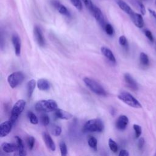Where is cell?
I'll list each match as a JSON object with an SVG mask.
<instances>
[{
    "instance_id": "obj_20",
    "label": "cell",
    "mask_w": 156,
    "mask_h": 156,
    "mask_svg": "<svg viewBox=\"0 0 156 156\" xmlns=\"http://www.w3.org/2000/svg\"><path fill=\"white\" fill-rule=\"evenodd\" d=\"M116 3L119 7V8L122 10L124 12L127 13L129 16L131 15L134 12L132 10V9L130 7V6L126 4L124 1L122 0H116Z\"/></svg>"
},
{
    "instance_id": "obj_8",
    "label": "cell",
    "mask_w": 156,
    "mask_h": 156,
    "mask_svg": "<svg viewBox=\"0 0 156 156\" xmlns=\"http://www.w3.org/2000/svg\"><path fill=\"white\" fill-rule=\"evenodd\" d=\"M13 124L10 120L4 121L0 124L1 137H4L7 136L11 132Z\"/></svg>"
},
{
    "instance_id": "obj_24",
    "label": "cell",
    "mask_w": 156,
    "mask_h": 156,
    "mask_svg": "<svg viewBox=\"0 0 156 156\" xmlns=\"http://www.w3.org/2000/svg\"><path fill=\"white\" fill-rule=\"evenodd\" d=\"M88 144L89 146L94 151H97L98 141L94 136H90L88 140Z\"/></svg>"
},
{
    "instance_id": "obj_1",
    "label": "cell",
    "mask_w": 156,
    "mask_h": 156,
    "mask_svg": "<svg viewBox=\"0 0 156 156\" xmlns=\"http://www.w3.org/2000/svg\"><path fill=\"white\" fill-rule=\"evenodd\" d=\"M35 108L37 112L47 113L55 111L58 108V105L53 99L40 100L35 104Z\"/></svg>"
},
{
    "instance_id": "obj_16",
    "label": "cell",
    "mask_w": 156,
    "mask_h": 156,
    "mask_svg": "<svg viewBox=\"0 0 156 156\" xmlns=\"http://www.w3.org/2000/svg\"><path fill=\"white\" fill-rule=\"evenodd\" d=\"M51 4L61 14L66 15V16L69 15V13L68 10H67V9L66 8V7L64 6L63 5L61 4L58 1L52 0L51 1Z\"/></svg>"
},
{
    "instance_id": "obj_21",
    "label": "cell",
    "mask_w": 156,
    "mask_h": 156,
    "mask_svg": "<svg viewBox=\"0 0 156 156\" xmlns=\"http://www.w3.org/2000/svg\"><path fill=\"white\" fill-rule=\"evenodd\" d=\"M37 87L40 90L46 91L50 88V83L49 81L45 79H40L37 81Z\"/></svg>"
},
{
    "instance_id": "obj_38",
    "label": "cell",
    "mask_w": 156,
    "mask_h": 156,
    "mask_svg": "<svg viewBox=\"0 0 156 156\" xmlns=\"http://www.w3.org/2000/svg\"><path fill=\"white\" fill-rule=\"evenodd\" d=\"M144 144V139L143 138H140L138 141V147L139 149L141 150Z\"/></svg>"
},
{
    "instance_id": "obj_43",
    "label": "cell",
    "mask_w": 156,
    "mask_h": 156,
    "mask_svg": "<svg viewBox=\"0 0 156 156\" xmlns=\"http://www.w3.org/2000/svg\"><path fill=\"white\" fill-rule=\"evenodd\" d=\"M155 155H156V154H155Z\"/></svg>"
},
{
    "instance_id": "obj_41",
    "label": "cell",
    "mask_w": 156,
    "mask_h": 156,
    "mask_svg": "<svg viewBox=\"0 0 156 156\" xmlns=\"http://www.w3.org/2000/svg\"><path fill=\"white\" fill-rule=\"evenodd\" d=\"M155 48H156V41H155Z\"/></svg>"
},
{
    "instance_id": "obj_17",
    "label": "cell",
    "mask_w": 156,
    "mask_h": 156,
    "mask_svg": "<svg viewBox=\"0 0 156 156\" xmlns=\"http://www.w3.org/2000/svg\"><path fill=\"white\" fill-rule=\"evenodd\" d=\"M54 112V115L56 116V118L59 119H69L73 116V115L69 112H66L62 109L57 108Z\"/></svg>"
},
{
    "instance_id": "obj_35",
    "label": "cell",
    "mask_w": 156,
    "mask_h": 156,
    "mask_svg": "<svg viewBox=\"0 0 156 156\" xmlns=\"http://www.w3.org/2000/svg\"><path fill=\"white\" fill-rule=\"evenodd\" d=\"M71 4L79 10H81L82 9V4L80 0H70Z\"/></svg>"
},
{
    "instance_id": "obj_37",
    "label": "cell",
    "mask_w": 156,
    "mask_h": 156,
    "mask_svg": "<svg viewBox=\"0 0 156 156\" xmlns=\"http://www.w3.org/2000/svg\"><path fill=\"white\" fill-rule=\"evenodd\" d=\"M144 34L146 36V37L149 39V40L151 42H154V37L152 35V32L149 30H144Z\"/></svg>"
},
{
    "instance_id": "obj_36",
    "label": "cell",
    "mask_w": 156,
    "mask_h": 156,
    "mask_svg": "<svg viewBox=\"0 0 156 156\" xmlns=\"http://www.w3.org/2000/svg\"><path fill=\"white\" fill-rule=\"evenodd\" d=\"M84 2V4L85 5L86 7L90 10L91 11V9H93V7H94V4H93L91 0H82Z\"/></svg>"
},
{
    "instance_id": "obj_32",
    "label": "cell",
    "mask_w": 156,
    "mask_h": 156,
    "mask_svg": "<svg viewBox=\"0 0 156 156\" xmlns=\"http://www.w3.org/2000/svg\"><path fill=\"white\" fill-rule=\"evenodd\" d=\"M133 128L134 129L135 131V138H139L141 134V127L140 126L138 125V124H133Z\"/></svg>"
},
{
    "instance_id": "obj_28",
    "label": "cell",
    "mask_w": 156,
    "mask_h": 156,
    "mask_svg": "<svg viewBox=\"0 0 156 156\" xmlns=\"http://www.w3.org/2000/svg\"><path fill=\"white\" fill-rule=\"evenodd\" d=\"M28 117L30 123L33 124H37L38 123V119L37 116L32 112H28Z\"/></svg>"
},
{
    "instance_id": "obj_2",
    "label": "cell",
    "mask_w": 156,
    "mask_h": 156,
    "mask_svg": "<svg viewBox=\"0 0 156 156\" xmlns=\"http://www.w3.org/2000/svg\"><path fill=\"white\" fill-rule=\"evenodd\" d=\"M104 126L103 122L99 118H94L86 122L83 127L84 132H101L103 131Z\"/></svg>"
},
{
    "instance_id": "obj_5",
    "label": "cell",
    "mask_w": 156,
    "mask_h": 156,
    "mask_svg": "<svg viewBox=\"0 0 156 156\" xmlns=\"http://www.w3.org/2000/svg\"><path fill=\"white\" fill-rule=\"evenodd\" d=\"M26 106V102L23 99H20L18 101L16 102V103L14 104V105L12 107L10 117L9 120L14 124L17 119L18 118L19 116L21 115V113L24 110Z\"/></svg>"
},
{
    "instance_id": "obj_7",
    "label": "cell",
    "mask_w": 156,
    "mask_h": 156,
    "mask_svg": "<svg viewBox=\"0 0 156 156\" xmlns=\"http://www.w3.org/2000/svg\"><path fill=\"white\" fill-rule=\"evenodd\" d=\"M90 12H91V13L95 18L96 20L100 24V26L102 28H104L106 23L105 22V19H104V15H103L101 10H100V9H99L96 5H94V7H93V9H91V10Z\"/></svg>"
},
{
    "instance_id": "obj_40",
    "label": "cell",
    "mask_w": 156,
    "mask_h": 156,
    "mask_svg": "<svg viewBox=\"0 0 156 156\" xmlns=\"http://www.w3.org/2000/svg\"><path fill=\"white\" fill-rule=\"evenodd\" d=\"M148 10H149V12L151 14V16L155 20V21L156 22V12L154 10H151L150 9H149Z\"/></svg>"
},
{
    "instance_id": "obj_33",
    "label": "cell",
    "mask_w": 156,
    "mask_h": 156,
    "mask_svg": "<svg viewBox=\"0 0 156 156\" xmlns=\"http://www.w3.org/2000/svg\"><path fill=\"white\" fill-rule=\"evenodd\" d=\"M104 30L105 31V32L107 33V34H108V35H112L114 33V29H113V27H112V26L109 24V23H107L105 25V27H104Z\"/></svg>"
},
{
    "instance_id": "obj_14",
    "label": "cell",
    "mask_w": 156,
    "mask_h": 156,
    "mask_svg": "<svg viewBox=\"0 0 156 156\" xmlns=\"http://www.w3.org/2000/svg\"><path fill=\"white\" fill-rule=\"evenodd\" d=\"M130 18L134 24L138 28H142L144 26V21L141 15L133 12L131 15H130Z\"/></svg>"
},
{
    "instance_id": "obj_19",
    "label": "cell",
    "mask_w": 156,
    "mask_h": 156,
    "mask_svg": "<svg viewBox=\"0 0 156 156\" xmlns=\"http://www.w3.org/2000/svg\"><path fill=\"white\" fill-rule=\"evenodd\" d=\"M2 151L6 153H11L16 151L17 146L16 144L10 143H3L1 144Z\"/></svg>"
},
{
    "instance_id": "obj_26",
    "label": "cell",
    "mask_w": 156,
    "mask_h": 156,
    "mask_svg": "<svg viewBox=\"0 0 156 156\" xmlns=\"http://www.w3.org/2000/svg\"><path fill=\"white\" fill-rule=\"evenodd\" d=\"M26 142H27V147L28 149L29 150H32L34 145H35V139L34 136H29L27 138L26 140Z\"/></svg>"
},
{
    "instance_id": "obj_25",
    "label": "cell",
    "mask_w": 156,
    "mask_h": 156,
    "mask_svg": "<svg viewBox=\"0 0 156 156\" xmlns=\"http://www.w3.org/2000/svg\"><path fill=\"white\" fill-rule=\"evenodd\" d=\"M108 146L110 149L114 153H116L118 150V146L117 143L112 138L108 139Z\"/></svg>"
},
{
    "instance_id": "obj_22",
    "label": "cell",
    "mask_w": 156,
    "mask_h": 156,
    "mask_svg": "<svg viewBox=\"0 0 156 156\" xmlns=\"http://www.w3.org/2000/svg\"><path fill=\"white\" fill-rule=\"evenodd\" d=\"M36 85V81L34 79L30 80L27 83V93L29 98H31L34 91L35 90V87Z\"/></svg>"
},
{
    "instance_id": "obj_10",
    "label": "cell",
    "mask_w": 156,
    "mask_h": 156,
    "mask_svg": "<svg viewBox=\"0 0 156 156\" xmlns=\"http://www.w3.org/2000/svg\"><path fill=\"white\" fill-rule=\"evenodd\" d=\"M124 79L127 86L130 90L133 91H136L138 89V86L136 82L129 73H126L124 75Z\"/></svg>"
},
{
    "instance_id": "obj_27",
    "label": "cell",
    "mask_w": 156,
    "mask_h": 156,
    "mask_svg": "<svg viewBox=\"0 0 156 156\" xmlns=\"http://www.w3.org/2000/svg\"><path fill=\"white\" fill-rule=\"evenodd\" d=\"M119 43L124 49H128V48H129L128 41H127V38L125 36L121 35V36L119 37Z\"/></svg>"
},
{
    "instance_id": "obj_30",
    "label": "cell",
    "mask_w": 156,
    "mask_h": 156,
    "mask_svg": "<svg viewBox=\"0 0 156 156\" xmlns=\"http://www.w3.org/2000/svg\"><path fill=\"white\" fill-rule=\"evenodd\" d=\"M62 133V128L58 125H54L52 129V133L55 136H59Z\"/></svg>"
},
{
    "instance_id": "obj_9",
    "label": "cell",
    "mask_w": 156,
    "mask_h": 156,
    "mask_svg": "<svg viewBox=\"0 0 156 156\" xmlns=\"http://www.w3.org/2000/svg\"><path fill=\"white\" fill-rule=\"evenodd\" d=\"M34 34L35 38L36 41L37 42L38 44L43 47L45 45V40L43 35V33L41 32V30L40 28L38 26H35L34 29Z\"/></svg>"
},
{
    "instance_id": "obj_18",
    "label": "cell",
    "mask_w": 156,
    "mask_h": 156,
    "mask_svg": "<svg viewBox=\"0 0 156 156\" xmlns=\"http://www.w3.org/2000/svg\"><path fill=\"white\" fill-rule=\"evenodd\" d=\"M101 53L108 60H110L112 63H116V58H115V57L113 54V53L112 52V51L108 49V48L107 47H102L101 48Z\"/></svg>"
},
{
    "instance_id": "obj_3",
    "label": "cell",
    "mask_w": 156,
    "mask_h": 156,
    "mask_svg": "<svg viewBox=\"0 0 156 156\" xmlns=\"http://www.w3.org/2000/svg\"><path fill=\"white\" fill-rule=\"evenodd\" d=\"M86 86L93 93L100 96H106L107 92L104 88L96 80L88 77H85L83 79Z\"/></svg>"
},
{
    "instance_id": "obj_42",
    "label": "cell",
    "mask_w": 156,
    "mask_h": 156,
    "mask_svg": "<svg viewBox=\"0 0 156 156\" xmlns=\"http://www.w3.org/2000/svg\"><path fill=\"white\" fill-rule=\"evenodd\" d=\"M155 4H156V0L155 1Z\"/></svg>"
},
{
    "instance_id": "obj_12",
    "label": "cell",
    "mask_w": 156,
    "mask_h": 156,
    "mask_svg": "<svg viewBox=\"0 0 156 156\" xmlns=\"http://www.w3.org/2000/svg\"><path fill=\"white\" fill-rule=\"evenodd\" d=\"M12 41L15 49L16 56H20L21 54V40L16 34H13L12 37Z\"/></svg>"
},
{
    "instance_id": "obj_11",
    "label": "cell",
    "mask_w": 156,
    "mask_h": 156,
    "mask_svg": "<svg viewBox=\"0 0 156 156\" xmlns=\"http://www.w3.org/2000/svg\"><path fill=\"white\" fill-rule=\"evenodd\" d=\"M129 123L128 118L124 115H120L116 121V127L119 130H124L126 129Z\"/></svg>"
},
{
    "instance_id": "obj_15",
    "label": "cell",
    "mask_w": 156,
    "mask_h": 156,
    "mask_svg": "<svg viewBox=\"0 0 156 156\" xmlns=\"http://www.w3.org/2000/svg\"><path fill=\"white\" fill-rule=\"evenodd\" d=\"M15 140H16V144L17 146V155H20V156H24L26 155V152L24 149V146L23 142V140L21 138L18 136H15Z\"/></svg>"
},
{
    "instance_id": "obj_13",
    "label": "cell",
    "mask_w": 156,
    "mask_h": 156,
    "mask_svg": "<svg viewBox=\"0 0 156 156\" xmlns=\"http://www.w3.org/2000/svg\"><path fill=\"white\" fill-rule=\"evenodd\" d=\"M43 138L47 147L51 151H55V144L51 136L47 132H44L43 133Z\"/></svg>"
},
{
    "instance_id": "obj_23",
    "label": "cell",
    "mask_w": 156,
    "mask_h": 156,
    "mask_svg": "<svg viewBox=\"0 0 156 156\" xmlns=\"http://www.w3.org/2000/svg\"><path fill=\"white\" fill-rule=\"evenodd\" d=\"M140 62L143 66H147L149 64V60L147 55L144 52H141L140 54Z\"/></svg>"
},
{
    "instance_id": "obj_29",
    "label": "cell",
    "mask_w": 156,
    "mask_h": 156,
    "mask_svg": "<svg viewBox=\"0 0 156 156\" xmlns=\"http://www.w3.org/2000/svg\"><path fill=\"white\" fill-rule=\"evenodd\" d=\"M59 147L61 155L62 156H66L67 155V147L65 143L63 141H61L59 144Z\"/></svg>"
},
{
    "instance_id": "obj_4",
    "label": "cell",
    "mask_w": 156,
    "mask_h": 156,
    "mask_svg": "<svg viewBox=\"0 0 156 156\" xmlns=\"http://www.w3.org/2000/svg\"><path fill=\"white\" fill-rule=\"evenodd\" d=\"M118 98L127 105L136 108L142 107L140 102L134 98L130 93L126 91H122L118 95Z\"/></svg>"
},
{
    "instance_id": "obj_39",
    "label": "cell",
    "mask_w": 156,
    "mask_h": 156,
    "mask_svg": "<svg viewBox=\"0 0 156 156\" xmlns=\"http://www.w3.org/2000/svg\"><path fill=\"white\" fill-rule=\"evenodd\" d=\"M118 155H119V156H129V152L126 150L122 149V150L120 151V152H119Z\"/></svg>"
},
{
    "instance_id": "obj_6",
    "label": "cell",
    "mask_w": 156,
    "mask_h": 156,
    "mask_svg": "<svg viewBox=\"0 0 156 156\" xmlns=\"http://www.w3.org/2000/svg\"><path fill=\"white\" fill-rule=\"evenodd\" d=\"M24 79V74L21 71H16L10 74L7 77V82L11 88H15L20 85Z\"/></svg>"
},
{
    "instance_id": "obj_31",
    "label": "cell",
    "mask_w": 156,
    "mask_h": 156,
    "mask_svg": "<svg viewBox=\"0 0 156 156\" xmlns=\"http://www.w3.org/2000/svg\"><path fill=\"white\" fill-rule=\"evenodd\" d=\"M40 119H41V123L44 125V126H48L50 122V119L48 115L43 113L41 115L40 117Z\"/></svg>"
},
{
    "instance_id": "obj_34",
    "label": "cell",
    "mask_w": 156,
    "mask_h": 156,
    "mask_svg": "<svg viewBox=\"0 0 156 156\" xmlns=\"http://www.w3.org/2000/svg\"><path fill=\"white\" fill-rule=\"evenodd\" d=\"M135 3L138 7V9L140 10V12L141 13L142 15H145L146 13V9L144 5L143 4L142 2H141L139 1H135Z\"/></svg>"
}]
</instances>
